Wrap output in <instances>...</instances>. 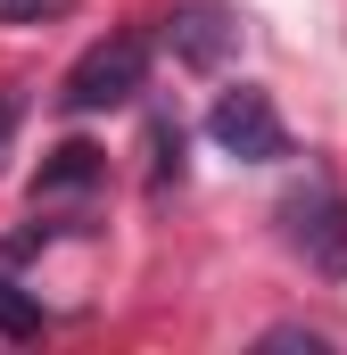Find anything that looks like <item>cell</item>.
I'll return each mask as SVG.
<instances>
[{
    "mask_svg": "<svg viewBox=\"0 0 347 355\" xmlns=\"http://www.w3.org/2000/svg\"><path fill=\"white\" fill-rule=\"evenodd\" d=\"M141 83H149V33H108V42H91L75 58V75H67L58 99L75 116H99V107H124Z\"/></svg>",
    "mask_w": 347,
    "mask_h": 355,
    "instance_id": "obj_1",
    "label": "cell"
},
{
    "mask_svg": "<svg viewBox=\"0 0 347 355\" xmlns=\"http://www.w3.org/2000/svg\"><path fill=\"white\" fill-rule=\"evenodd\" d=\"M281 240H289V248H298L314 272L347 281V198L331 190V182L289 190V198H281Z\"/></svg>",
    "mask_w": 347,
    "mask_h": 355,
    "instance_id": "obj_2",
    "label": "cell"
},
{
    "mask_svg": "<svg viewBox=\"0 0 347 355\" xmlns=\"http://www.w3.org/2000/svg\"><path fill=\"white\" fill-rule=\"evenodd\" d=\"M207 132H215V149H232V157H248V166L289 157V124H281V116H273V99H264V91H248V83L215 99Z\"/></svg>",
    "mask_w": 347,
    "mask_h": 355,
    "instance_id": "obj_3",
    "label": "cell"
},
{
    "mask_svg": "<svg viewBox=\"0 0 347 355\" xmlns=\"http://www.w3.org/2000/svg\"><path fill=\"white\" fill-rule=\"evenodd\" d=\"M232 42H240V25H232V8H215V0H190V8H174L166 17V50L182 67H223L232 58Z\"/></svg>",
    "mask_w": 347,
    "mask_h": 355,
    "instance_id": "obj_4",
    "label": "cell"
},
{
    "mask_svg": "<svg viewBox=\"0 0 347 355\" xmlns=\"http://www.w3.org/2000/svg\"><path fill=\"white\" fill-rule=\"evenodd\" d=\"M91 182H99V149L67 141V149H58V166H50L42 182H33V198H58V190H91Z\"/></svg>",
    "mask_w": 347,
    "mask_h": 355,
    "instance_id": "obj_5",
    "label": "cell"
},
{
    "mask_svg": "<svg viewBox=\"0 0 347 355\" xmlns=\"http://www.w3.org/2000/svg\"><path fill=\"white\" fill-rule=\"evenodd\" d=\"M33 331H42V306H33L25 289L0 281V339H33Z\"/></svg>",
    "mask_w": 347,
    "mask_h": 355,
    "instance_id": "obj_6",
    "label": "cell"
},
{
    "mask_svg": "<svg viewBox=\"0 0 347 355\" xmlns=\"http://www.w3.org/2000/svg\"><path fill=\"white\" fill-rule=\"evenodd\" d=\"M75 0H0V25H50V17H67Z\"/></svg>",
    "mask_w": 347,
    "mask_h": 355,
    "instance_id": "obj_7",
    "label": "cell"
},
{
    "mask_svg": "<svg viewBox=\"0 0 347 355\" xmlns=\"http://www.w3.org/2000/svg\"><path fill=\"white\" fill-rule=\"evenodd\" d=\"M264 347H306V355H323V331H289V322H281V331H264Z\"/></svg>",
    "mask_w": 347,
    "mask_h": 355,
    "instance_id": "obj_8",
    "label": "cell"
},
{
    "mask_svg": "<svg viewBox=\"0 0 347 355\" xmlns=\"http://www.w3.org/2000/svg\"><path fill=\"white\" fill-rule=\"evenodd\" d=\"M8 141H17V99H0V157H8Z\"/></svg>",
    "mask_w": 347,
    "mask_h": 355,
    "instance_id": "obj_9",
    "label": "cell"
}]
</instances>
